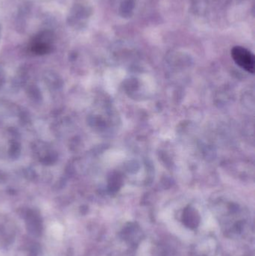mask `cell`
I'll return each mask as SVG.
<instances>
[{"label":"cell","instance_id":"1","mask_svg":"<svg viewBox=\"0 0 255 256\" xmlns=\"http://www.w3.org/2000/svg\"><path fill=\"white\" fill-rule=\"evenodd\" d=\"M232 56L237 64L249 73L254 74L255 58L254 54L243 46H237L232 49Z\"/></svg>","mask_w":255,"mask_h":256}]
</instances>
